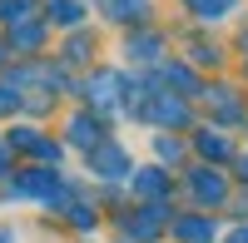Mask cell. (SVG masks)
Here are the masks:
<instances>
[{"label": "cell", "mask_w": 248, "mask_h": 243, "mask_svg": "<svg viewBox=\"0 0 248 243\" xmlns=\"http://www.w3.org/2000/svg\"><path fill=\"white\" fill-rule=\"evenodd\" d=\"M20 194H30V198H50V204H55V198L65 194V184H60L50 169H30L25 179H20Z\"/></svg>", "instance_id": "3"}, {"label": "cell", "mask_w": 248, "mask_h": 243, "mask_svg": "<svg viewBox=\"0 0 248 243\" xmlns=\"http://www.w3.org/2000/svg\"><path fill=\"white\" fill-rule=\"evenodd\" d=\"M164 189H169L164 169H144V174H139V194H164Z\"/></svg>", "instance_id": "15"}, {"label": "cell", "mask_w": 248, "mask_h": 243, "mask_svg": "<svg viewBox=\"0 0 248 243\" xmlns=\"http://www.w3.org/2000/svg\"><path fill=\"white\" fill-rule=\"evenodd\" d=\"M199 149H203V154H214V159H223V154H229V139H218L214 129H203V134H199Z\"/></svg>", "instance_id": "16"}, {"label": "cell", "mask_w": 248, "mask_h": 243, "mask_svg": "<svg viewBox=\"0 0 248 243\" xmlns=\"http://www.w3.org/2000/svg\"><path fill=\"white\" fill-rule=\"evenodd\" d=\"M90 169L99 179H124V174H129V154H124L119 144H94L90 149Z\"/></svg>", "instance_id": "2"}, {"label": "cell", "mask_w": 248, "mask_h": 243, "mask_svg": "<svg viewBox=\"0 0 248 243\" xmlns=\"http://www.w3.org/2000/svg\"><path fill=\"white\" fill-rule=\"evenodd\" d=\"M164 79H174V85H184V90H199V85H194V75L184 70V65H169V70H164Z\"/></svg>", "instance_id": "18"}, {"label": "cell", "mask_w": 248, "mask_h": 243, "mask_svg": "<svg viewBox=\"0 0 248 243\" xmlns=\"http://www.w3.org/2000/svg\"><path fill=\"white\" fill-rule=\"evenodd\" d=\"M85 50H90V40H85V35L70 40V60H85Z\"/></svg>", "instance_id": "19"}, {"label": "cell", "mask_w": 248, "mask_h": 243, "mask_svg": "<svg viewBox=\"0 0 248 243\" xmlns=\"http://www.w3.org/2000/svg\"><path fill=\"white\" fill-rule=\"evenodd\" d=\"M214 105H218L223 119H238V114H243V105H238V99H229V90H214Z\"/></svg>", "instance_id": "17"}, {"label": "cell", "mask_w": 248, "mask_h": 243, "mask_svg": "<svg viewBox=\"0 0 248 243\" xmlns=\"http://www.w3.org/2000/svg\"><path fill=\"white\" fill-rule=\"evenodd\" d=\"M35 15V0H0V20L5 25H20V20Z\"/></svg>", "instance_id": "11"}, {"label": "cell", "mask_w": 248, "mask_h": 243, "mask_svg": "<svg viewBox=\"0 0 248 243\" xmlns=\"http://www.w3.org/2000/svg\"><path fill=\"white\" fill-rule=\"evenodd\" d=\"M189 184H194V194H199V198H209V204H218V198H223V179H218L214 169H199Z\"/></svg>", "instance_id": "7"}, {"label": "cell", "mask_w": 248, "mask_h": 243, "mask_svg": "<svg viewBox=\"0 0 248 243\" xmlns=\"http://www.w3.org/2000/svg\"><path fill=\"white\" fill-rule=\"evenodd\" d=\"M144 119H154V124H184L189 119V109H184V99L174 94H144V105H134Z\"/></svg>", "instance_id": "1"}, {"label": "cell", "mask_w": 248, "mask_h": 243, "mask_svg": "<svg viewBox=\"0 0 248 243\" xmlns=\"http://www.w3.org/2000/svg\"><path fill=\"white\" fill-rule=\"evenodd\" d=\"M10 149H30V154H40V159H60V149L50 144V139H40L35 129H15V134H10Z\"/></svg>", "instance_id": "5"}, {"label": "cell", "mask_w": 248, "mask_h": 243, "mask_svg": "<svg viewBox=\"0 0 248 243\" xmlns=\"http://www.w3.org/2000/svg\"><path fill=\"white\" fill-rule=\"evenodd\" d=\"M229 243H248V228H238V233H233V238H229Z\"/></svg>", "instance_id": "21"}, {"label": "cell", "mask_w": 248, "mask_h": 243, "mask_svg": "<svg viewBox=\"0 0 248 243\" xmlns=\"http://www.w3.org/2000/svg\"><path fill=\"white\" fill-rule=\"evenodd\" d=\"M119 90H124V79H119L114 70H99V75L90 79V99H94V105H105V109L119 105Z\"/></svg>", "instance_id": "4"}, {"label": "cell", "mask_w": 248, "mask_h": 243, "mask_svg": "<svg viewBox=\"0 0 248 243\" xmlns=\"http://www.w3.org/2000/svg\"><path fill=\"white\" fill-rule=\"evenodd\" d=\"M50 20H60V25H79V20H85V5H79V0H50Z\"/></svg>", "instance_id": "10"}, {"label": "cell", "mask_w": 248, "mask_h": 243, "mask_svg": "<svg viewBox=\"0 0 248 243\" xmlns=\"http://www.w3.org/2000/svg\"><path fill=\"white\" fill-rule=\"evenodd\" d=\"M0 243H10V233H0Z\"/></svg>", "instance_id": "22"}, {"label": "cell", "mask_w": 248, "mask_h": 243, "mask_svg": "<svg viewBox=\"0 0 248 243\" xmlns=\"http://www.w3.org/2000/svg\"><path fill=\"white\" fill-rule=\"evenodd\" d=\"M0 109H15V90H0Z\"/></svg>", "instance_id": "20"}, {"label": "cell", "mask_w": 248, "mask_h": 243, "mask_svg": "<svg viewBox=\"0 0 248 243\" xmlns=\"http://www.w3.org/2000/svg\"><path fill=\"white\" fill-rule=\"evenodd\" d=\"M10 40L20 50H35L40 40H45V25H35V20H20V25H10Z\"/></svg>", "instance_id": "9"}, {"label": "cell", "mask_w": 248, "mask_h": 243, "mask_svg": "<svg viewBox=\"0 0 248 243\" xmlns=\"http://www.w3.org/2000/svg\"><path fill=\"white\" fill-rule=\"evenodd\" d=\"M184 5H189L199 20H223V15L238 5V0H184Z\"/></svg>", "instance_id": "8"}, {"label": "cell", "mask_w": 248, "mask_h": 243, "mask_svg": "<svg viewBox=\"0 0 248 243\" xmlns=\"http://www.w3.org/2000/svg\"><path fill=\"white\" fill-rule=\"evenodd\" d=\"M109 15L114 20H144L149 15V0H109Z\"/></svg>", "instance_id": "12"}, {"label": "cell", "mask_w": 248, "mask_h": 243, "mask_svg": "<svg viewBox=\"0 0 248 243\" xmlns=\"http://www.w3.org/2000/svg\"><path fill=\"white\" fill-rule=\"evenodd\" d=\"M0 60H5V45H0Z\"/></svg>", "instance_id": "23"}, {"label": "cell", "mask_w": 248, "mask_h": 243, "mask_svg": "<svg viewBox=\"0 0 248 243\" xmlns=\"http://www.w3.org/2000/svg\"><path fill=\"white\" fill-rule=\"evenodd\" d=\"M179 233L189 238V243H203V238H214V228L203 224V218H179Z\"/></svg>", "instance_id": "14"}, {"label": "cell", "mask_w": 248, "mask_h": 243, "mask_svg": "<svg viewBox=\"0 0 248 243\" xmlns=\"http://www.w3.org/2000/svg\"><path fill=\"white\" fill-rule=\"evenodd\" d=\"M159 50H164L159 35H139V40H129V55H134V60H154Z\"/></svg>", "instance_id": "13"}, {"label": "cell", "mask_w": 248, "mask_h": 243, "mask_svg": "<svg viewBox=\"0 0 248 243\" xmlns=\"http://www.w3.org/2000/svg\"><path fill=\"white\" fill-rule=\"evenodd\" d=\"M70 139H75V144H85V149L105 144V139H99V119H90V114H75V119H70Z\"/></svg>", "instance_id": "6"}]
</instances>
